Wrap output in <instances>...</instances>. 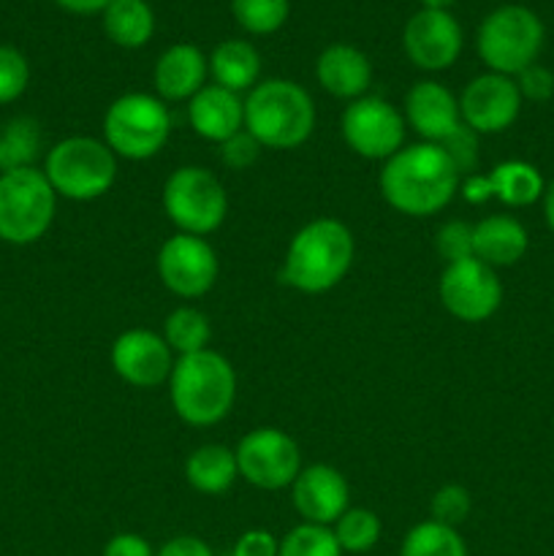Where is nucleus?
I'll return each mask as SVG.
<instances>
[{
  "label": "nucleus",
  "instance_id": "a19ab883",
  "mask_svg": "<svg viewBox=\"0 0 554 556\" xmlns=\"http://www.w3.org/2000/svg\"><path fill=\"white\" fill-rule=\"evenodd\" d=\"M155 556H215V552L210 548V543L201 541L196 535H177L172 541L163 543L158 548Z\"/></svg>",
  "mask_w": 554,
  "mask_h": 556
},
{
  "label": "nucleus",
  "instance_id": "c9c22d12",
  "mask_svg": "<svg viewBox=\"0 0 554 556\" xmlns=\"http://www.w3.org/2000/svg\"><path fill=\"white\" fill-rule=\"evenodd\" d=\"M440 147H443L445 155L451 157V163H454L456 174H459L462 179L470 177V174L476 172V166H478V134L473 128H467L465 123H462L459 128H456L454 134L449 136V139L440 141Z\"/></svg>",
  "mask_w": 554,
  "mask_h": 556
},
{
  "label": "nucleus",
  "instance_id": "0eeeda50",
  "mask_svg": "<svg viewBox=\"0 0 554 556\" xmlns=\"http://www.w3.org/2000/svg\"><path fill=\"white\" fill-rule=\"evenodd\" d=\"M58 212V193L41 168H20L0 174V242H38L49 231Z\"/></svg>",
  "mask_w": 554,
  "mask_h": 556
},
{
  "label": "nucleus",
  "instance_id": "6ab92c4d",
  "mask_svg": "<svg viewBox=\"0 0 554 556\" xmlns=\"http://www.w3.org/2000/svg\"><path fill=\"white\" fill-rule=\"evenodd\" d=\"M405 123L429 144H440L462 125L459 98L445 85L421 79L405 96Z\"/></svg>",
  "mask_w": 554,
  "mask_h": 556
},
{
  "label": "nucleus",
  "instance_id": "9d476101",
  "mask_svg": "<svg viewBox=\"0 0 554 556\" xmlns=\"http://www.w3.org/2000/svg\"><path fill=\"white\" fill-rule=\"evenodd\" d=\"M345 144L367 161H389L405 147V114L378 96H362L345 106L340 117Z\"/></svg>",
  "mask_w": 554,
  "mask_h": 556
},
{
  "label": "nucleus",
  "instance_id": "58836bf2",
  "mask_svg": "<svg viewBox=\"0 0 554 556\" xmlns=\"http://www.w3.org/2000/svg\"><path fill=\"white\" fill-rule=\"evenodd\" d=\"M280 541L269 530H248L237 538L231 556H277Z\"/></svg>",
  "mask_w": 554,
  "mask_h": 556
},
{
  "label": "nucleus",
  "instance_id": "dca6fc26",
  "mask_svg": "<svg viewBox=\"0 0 554 556\" xmlns=\"http://www.w3.org/2000/svg\"><path fill=\"white\" fill-rule=\"evenodd\" d=\"M177 364L174 351L150 329H128L112 342V367L134 389H158L168 383Z\"/></svg>",
  "mask_w": 554,
  "mask_h": 556
},
{
  "label": "nucleus",
  "instance_id": "ea45409f",
  "mask_svg": "<svg viewBox=\"0 0 554 556\" xmlns=\"http://www.w3.org/2000/svg\"><path fill=\"white\" fill-rule=\"evenodd\" d=\"M103 556H155V548L150 546L147 538L136 535V532H117L103 546Z\"/></svg>",
  "mask_w": 554,
  "mask_h": 556
},
{
  "label": "nucleus",
  "instance_id": "7c9ffc66",
  "mask_svg": "<svg viewBox=\"0 0 554 556\" xmlns=\"http://www.w3.org/2000/svg\"><path fill=\"white\" fill-rule=\"evenodd\" d=\"M288 0H231V14L253 36H272L288 20Z\"/></svg>",
  "mask_w": 554,
  "mask_h": 556
},
{
  "label": "nucleus",
  "instance_id": "a211bd4d",
  "mask_svg": "<svg viewBox=\"0 0 554 556\" xmlns=\"http://www.w3.org/2000/svg\"><path fill=\"white\" fill-rule=\"evenodd\" d=\"M351 503V489L345 476L331 465L302 467L291 483V505L304 525L331 527Z\"/></svg>",
  "mask_w": 554,
  "mask_h": 556
},
{
  "label": "nucleus",
  "instance_id": "39448f33",
  "mask_svg": "<svg viewBox=\"0 0 554 556\" xmlns=\"http://www.w3.org/2000/svg\"><path fill=\"white\" fill-rule=\"evenodd\" d=\"M43 174L58 193L68 201H96L112 190L117 179V155L106 141L92 136H68L43 157Z\"/></svg>",
  "mask_w": 554,
  "mask_h": 556
},
{
  "label": "nucleus",
  "instance_id": "9b49d317",
  "mask_svg": "<svg viewBox=\"0 0 554 556\" xmlns=\"http://www.w3.org/2000/svg\"><path fill=\"white\" fill-rule=\"evenodd\" d=\"M239 478L264 492L291 489L302 472V451L288 432L275 427H259L244 434L237 445Z\"/></svg>",
  "mask_w": 554,
  "mask_h": 556
},
{
  "label": "nucleus",
  "instance_id": "c85d7f7f",
  "mask_svg": "<svg viewBox=\"0 0 554 556\" xmlns=\"http://www.w3.org/2000/svg\"><path fill=\"white\" fill-rule=\"evenodd\" d=\"M400 556H470V554H467V543L462 541L459 530L427 519L421 521V525L407 530V535L402 538Z\"/></svg>",
  "mask_w": 554,
  "mask_h": 556
},
{
  "label": "nucleus",
  "instance_id": "5701e85b",
  "mask_svg": "<svg viewBox=\"0 0 554 556\" xmlns=\"http://www.w3.org/2000/svg\"><path fill=\"white\" fill-rule=\"evenodd\" d=\"M527 248L530 237L516 217L489 215L473 226V258L483 261L492 269L519 264Z\"/></svg>",
  "mask_w": 554,
  "mask_h": 556
},
{
  "label": "nucleus",
  "instance_id": "cd10ccee",
  "mask_svg": "<svg viewBox=\"0 0 554 556\" xmlns=\"http://www.w3.org/2000/svg\"><path fill=\"white\" fill-rule=\"evenodd\" d=\"M161 337L166 340V345L172 348L174 353L190 356V353H199L210 348L212 324L201 309L185 304V307L172 309V313L166 315Z\"/></svg>",
  "mask_w": 554,
  "mask_h": 556
},
{
  "label": "nucleus",
  "instance_id": "7ed1b4c3",
  "mask_svg": "<svg viewBox=\"0 0 554 556\" xmlns=\"http://www.w3.org/2000/svg\"><path fill=\"white\" fill-rule=\"evenodd\" d=\"M174 413L188 427H215L237 402V372L217 351L179 356L168 378Z\"/></svg>",
  "mask_w": 554,
  "mask_h": 556
},
{
  "label": "nucleus",
  "instance_id": "4c0bfd02",
  "mask_svg": "<svg viewBox=\"0 0 554 556\" xmlns=\"http://www.w3.org/2000/svg\"><path fill=\"white\" fill-rule=\"evenodd\" d=\"M261 155V144L248 134V130H239L231 139L221 144V161L226 163L234 172H244V168L253 166Z\"/></svg>",
  "mask_w": 554,
  "mask_h": 556
},
{
  "label": "nucleus",
  "instance_id": "2f4dec72",
  "mask_svg": "<svg viewBox=\"0 0 554 556\" xmlns=\"http://www.w3.org/2000/svg\"><path fill=\"white\" fill-rule=\"evenodd\" d=\"M277 556H342V548L331 527L304 525L302 521L282 538Z\"/></svg>",
  "mask_w": 554,
  "mask_h": 556
},
{
  "label": "nucleus",
  "instance_id": "473e14b6",
  "mask_svg": "<svg viewBox=\"0 0 554 556\" xmlns=\"http://www.w3.org/2000/svg\"><path fill=\"white\" fill-rule=\"evenodd\" d=\"M30 85V65L16 47L0 43V106L14 103Z\"/></svg>",
  "mask_w": 554,
  "mask_h": 556
},
{
  "label": "nucleus",
  "instance_id": "4468645a",
  "mask_svg": "<svg viewBox=\"0 0 554 556\" xmlns=\"http://www.w3.org/2000/svg\"><path fill=\"white\" fill-rule=\"evenodd\" d=\"M521 112V96L514 76L481 74L465 85L459 96V114L467 128L478 136L503 134Z\"/></svg>",
  "mask_w": 554,
  "mask_h": 556
},
{
  "label": "nucleus",
  "instance_id": "f8f14e48",
  "mask_svg": "<svg viewBox=\"0 0 554 556\" xmlns=\"http://www.w3.org/2000/svg\"><path fill=\"white\" fill-rule=\"evenodd\" d=\"M438 293L445 313L454 315L462 324H481V320L492 318L503 302L498 269L478 258L445 264Z\"/></svg>",
  "mask_w": 554,
  "mask_h": 556
},
{
  "label": "nucleus",
  "instance_id": "2eb2a0df",
  "mask_svg": "<svg viewBox=\"0 0 554 556\" xmlns=\"http://www.w3.org/2000/svg\"><path fill=\"white\" fill-rule=\"evenodd\" d=\"M462 27L449 11L421 9L407 20L402 30V47H405L407 60L421 71H445L459 60Z\"/></svg>",
  "mask_w": 554,
  "mask_h": 556
},
{
  "label": "nucleus",
  "instance_id": "79ce46f5",
  "mask_svg": "<svg viewBox=\"0 0 554 556\" xmlns=\"http://www.w3.org/2000/svg\"><path fill=\"white\" fill-rule=\"evenodd\" d=\"M54 3L71 14H103L112 0H54Z\"/></svg>",
  "mask_w": 554,
  "mask_h": 556
},
{
  "label": "nucleus",
  "instance_id": "c03bdc74",
  "mask_svg": "<svg viewBox=\"0 0 554 556\" xmlns=\"http://www.w3.org/2000/svg\"><path fill=\"white\" fill-rule=\"evenodd\" d=\"M421 3H424V9H440V11H445L451 3H454V0H421Z\"/></svg>",
  "mask_w": 554,
  "mask_h": 556
},
{
  "label": "nucleus",
  "instance_id": "423d86ee",
  "mask_svg": "<svg viewBox=\"0 0 554 556\" xmlns=\"http://www.w3.org/2000/svg\"><path fill=\"white\" fill-rule=\"evenodd\" d=\"M172 114L166 101L150 92H125L103 114V141L125 161H147L166 147Z\"/></svg>",
  "mask_w": 554,
  "mask_h": 556
},
{
  "label": "nucleus",
  "instance_id": "72a5a7b5",
  "mask_svg": "<svg viewBox=\"0 0 554 556\" xmlns=\"http://www.w3.org/2000/svg\"><path fill=\"white\" fill-rule=\"evenodd\" d=\"M473 510V494L467 492L459 483H445L435 492L432 503H429V514H432V521L445 527H459L462 521L470 516Z\"/></svg>",
  "mask_w": 554,
  "mask_h": 556
},
{
  "label": "nucleus",
  "instance_id": "20e7f679",
  "mask_svg": "<svg viewBox=\"0 0 554 556\" xmlns=\"http://www.w3.org/2000/svg\"><path fill=\"white\" fill-rule=\"evenodd\" d=\"M244 130L269 150H297L315 130V103L291 79L259 81L244 98Z\"/></svg>",
  "mask_w": 554,
  "mask_h": 556
},
{
  "label": "nucleus",
  "instance_id": "6e6552de",
  "mask_svg": "<svg viewBox=\"0 0 554 556\" xmlns=\"http://www.w3.org/2000/svg\"><path fill=\"white\" fill-rule=\"evenodd\" d=\"M543 22L525 5H500L478 27V58L492 74L516 76L538 63L543 49Z\"/></svg>",
  "mask_w": 554,
  "mask_h": 556
},
{
  "label": "nucleus",
  "instance_id": "393cba45",
  "mask_svg": "<svg viewBox=\"0 0 554 556\" xmlns=\"http://www.w3.org/2000/svg\"><path fill=\"white\" fill-rule=\"evenodd\" d=\"M210 74L215 85L226 87L231 92L253 90L259 85L261 74V54L259 49L242 38H228L212 49Z\"/></svg>",
  "mask_w": 554,
  "mask_h": 556
},
{
  "label": "nucleus",
  "instance_id": "f3484780",
  "mask_svg": "<svg viewBox=\"0 0 554 556\" xmlns=\"http://www.w3.org/2000/svg\"><path fill=\"white\" fill-rule=\"evenodd\" d=\"M541 172L527 161H503L489 174H470L459 182V193L467 204H487L500 201L505 206H530L543 199Z\"/></svg>",
  "mask_w": 554,
  "mask_h": 556
},
{
  "label": "nucleus",
  "instance_id": "e433bc0d",
  "mask_svg": "<svg viewBox=\"0 0 554 556\" xmlns=\"http://www.w3.org/2000/svg\"><path fill=\"white\" fill-rule=\"evenodd\" d=\"M516 87H519L521 101L543 103L554 96V74L546 65L532 63L521 74H516Z\"/></svg>",
  "mask_w": 554,
  "mask_h": 556
},
{
  "label": "nucleus",
  "instance_id": "ddd939ff",
  "mask_svg": "<svg viewBox=\"0 0 554 556\" xmlns=\"http://www.w3.org/2000/svg\"><path fill=\"white\" fill-rule=\"evenodd\" d=\"M158 277L179 299H199L217 282V253L204 237L174 233L158 250Z\"/></svg>",
  "mask_w": 554,
  "mask_h": 556
},
{
  "label": "nucleus",
  "instance_id": "a18cd8bd",
  "mask_svg": "<svg viewBox=\"0 0 554 556\" xmlns=\"http://www.w3.org/2000/svg\"><path fill=\"white\" fill-rule=\"evenodd\" d=\"M226 556H231V554H226Z\"/></svg>",
  "mask_w": 554,
  "mask_h": 556
},
{
  "label": "nucleus",
  "instance_id": "412c9836",
  "mask_svg": "<svg viewBox=\"0 0 554 556\" xmlns=\"http://www.w3.org/2000/svg\"><path fill=\"white\" fill-rule=\"evenodd\" d=\"M188 119L201 139L223 144L244 130V101L226 87L204 85L188 101Z\"/></svg>",
  "mask_w": 554,
  "mask_h": 556
},
{
  "label": "nucleus",
  "instance_id": "f257e3e1",
  "mask_svg": "<svg viewBox=\"0 0 554 556\" xmlns=\"http://www.w3.org/2000/svg\"><path fill=\"white\" fill-rule=\"evenodd\" d=\"M462 177L440 144H405L380 168V195L391 210L427 217L445 210L459 193Z\"/></svg>",
  "mask_w": 554,
  "mask_h": 556
},
{
  "label": "nucleus",
  "instance_id": "a878e982",
  "mask_svg": "<svg viewBox=\"0 0 554 556\" xmlns=\"http://www.w3.org/2000/svg\"><path fill=\"white\" fill-rule=\"evenodd\" d=\"M109 41L123 49H139L155 33V14L147 0H112L103 11Z\"/></svg>",
  "mask_w": 554,
  "mask_h": 556
},
{
  "label": "nucleus",
  "instance_id": "f704fd0d",
  "mask_svg": "<svg viewBox=\"0 0 554 556\" xmlns=\"http://www.w3.org/2000/svg\"><path fill=\"white\" fill-rule=\"evenodd\" d=\"M435 248L445 264L473 258V226L465 220H449L435 233Z\"/></svg>",
  "mask_w": 554,
  "mask_h": 556
},
{
  "label": "nucleus",
  "instance_id": "bb28decb",
  "mask_svg": "<svg viewBox=\"0 0 554 556\" xmlns=\"http://www.w3.org/2000/svg\"><path fill=\"white\" fill-rule=\"evenodd\" d=\"M41 125L33 117H14L0 128V174L36 166L41 155Z\"/></svg>",
  "mask_w": 554,
  "mask_h": 556
},
{
  "label": "nucleus",
  "instance_id": "f03ea898",
  "mask_svg": "<svg viewBox=\"0 0 554 556\" xmlns=\"http://www.w3.org/2000/svg\"><path fill=\"white\" fill-rule=\"evenodd\" d=\"M356 255L351 228L337 217H318L291 237L277 280L299 293H326L345 280Z\"/></svg>",
  "mask_w": 554,
  "mask_h": 556
},
{
  "label": "nucleus",
  "instance_id": "1a4fd4ad",
  "mask_svg": "<svg viewBox=\"0 0 554 556\" xmlns=\"http://www.w3.org/2000/svg\"><path fill=\"white\" fill-rule=\"evenodd\" d=\"M163 212L179 233L206 237L226 220L228 193L210 168L179 166L163 185Z\"/></svg>",
  "mask_w": 554,
  "mask_h": 556
},
{
  "label": "nucleus",
  "instance_id": "b1692460",
  "mask_svg": "<svg viewBox=\"0 0 554 556\" xmlns=\"http://www.w3.org/2000/svg\"><path fill=\"white\" fill-rule=\"evenodd\" d=\"M237 478V454H234L228 445H199V448L185 459V481H188L199 494H210V497L226 494Z\"/></svg>",
  "mask_w": 554,
  "mask_h": 556
},
{
  "label": "nucleus",
  "instance_id": "aec40b11",
  "mask_svg": "<svg viewBox=\"0 0 554 556\" xmlns=\"http://www.w3.org/2000/svg\"><path fill=\"white\" fill-rule=\"evenodd\" d=\"M315 79L329 96L356 101L373 85V63L353 43H331L315 60Z\"/></svg>",
  "mask_w": 554,
  "mask_h": 556
},
{
  "label": "nucleus",
  "instance_id": "4be33fe9",
  "mask_svg": "<svg viewBox=\"0 0 554 556\" xmlns=\"http://www.w3.org/2000/svg\"><path fill=\"white\" fill-rule=\"evenodd\" d=\"M210 60L193 43H174L158 58L152 81L161 101H190L206 85Z\"/></svg>",
  "mask_w": 554,
  "mask_h": 556
},
{
  "label": "nucleus",
  "instance_id": "37998d69",
  "mask_svg": "<svg viewBox=\"0 0 554 556\" xmlns=\"http://www.w3.org/2000/svg\"><path fill=\"white\" fill-rule=\"evenodd\" d=\"M543 217H546V226L554 231V179L543 190Z\"/></svg>",
  "mask_w": 554,
  "mask_h": 556
},
{
  "label": "nucleus",
  "instance_id": "c756f323",
  "mask_svg": "<svg viewBox=\"0 0 554 556\" xmlns=\"http://www.w3.org/2000/svg\"><path fill=\"white\" fill-rule=\"evenodd\" d=\"M337 543H340L342 554H367L378 546L380 532V516L369 508H348L340 519L331 525Z\"/></svg>",
  "mask_w": 554,
  "mask_h": 556
}]
</instances>
